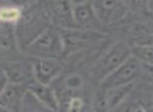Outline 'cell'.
<instances>
[{
  "label": "cell",
  "mask_w": 153,
  "mask_h": 112,
  "mask_svg": "<svg viewBox=\"0 0 153 112\" xmlns=\"http://www.w3.org/2000/svg\"><path fill=\"white\" fill-rule=\"evenodd\" d=\"M51 26V21L42 2H30L22 9V16L16 24V35L21 51Z\"/></svg>",
  "instance_id": "obj_1"
},
{
  "label": "cell",
  "mask_w": 153,
  "mask_h": 112,
  "mask_svg": "<svg viewBox=\"0 0 153 112\" xmlns=\"http://www.w3.org/2000/svg\"><path fill=\"white\" fill-rule=\"evenodd\" d=\"M132 56L131 46L125 42L111 44L92 64L89 70L92 79L103 82Z\"/></svg>",
  "instance_id": "obj_2"
},
{
  "label": "cell",
  "mask_w": 153,
  "mask_h": 112,
  "mask_svg": "<svg viewBox=\"0 0 153 112\" xmlns=\"http://www.w3.org/2000/svg\"><path fill=\"white\" fill-rule=\"evenodd\" d=\"M26 57L34 59H56L63 57L64 45L61 30L51 25L23 50Z\"/></svg>",
  "instance_id": "obj_3"
},
{
  "label": "cell",
  "mask_w": 153,
  "mask_h": 112,
  "mask_svg": "<svg viewBox=\"0 0 153 112\" xmlns=\"http://www.w3.org/2000/svg\"><path fill=\"white\" fill-rule=\"evenodd\" d=\"M142 76H144V65L140 60L131 56L115 71L101 82V86L105 90H108L132 85Z\"/></svg>",
  "instance_id": "obj_4"
},
{
  "label": "cell",
  "mask_w": 153,
  "mask_h": 112,
  "mask_svg": "<svg viewBox=\"0 0 153 112\" xmlns=\"http://www.w3.org/2000/svg\"><path fill=\"white\" fill-rule=\"evenodd\" d=\"M64 45L63 57H68L76 51L85 49L105 39V34L96 30H86L80 28L60 30Z\"/></svg>",
  "instance_id": "obj_5"
},
{
  "label": "cell",
  "mask_w": 153,
  "mask_h": 112,
  "mask_svg": "<svg viewBox=\"0 0 153 112\" xmlns=\"http://www.w3.org/2000/svg\"><path fill=\"white\" fill-rule=\"evenodd\" d=\"M1 71L7 74L10 84L25 85L35 81L34 65L30 58H19L16 60L2 61Z\"/></svg>",
  "instance_id": "obj_6"
},
{
  "label": "cell",
  "mask_w": 153,
  "mask_h": 112,
  "mask_svg": "<svg viewBox=\"0 0 153 112\" xmlns=\"http://www.w3.org/2000/svg\"><path fill=\"white\" fill-rule=\"evenodd\" d=\"M43 7L46 11L51 25L59 30H74L76 27L74 17L72 2L70 1H44Z\"/></svg>",
  "instance_id": "obj_7"
},
{
  "label": "cell",
  "mask_w": 153,
  "mask_h": 112,
  "mask_svg": "<svg viewBox=\"0 0 153 112\" xmlns=\"http://www.w3.org/2000/svg\"><path fill=\"white\" fill-rule=\"evenodd\" d=\"M92 5L103 26L113 24L123 20L129 11L127 2H124V1L97 0V1H92Z\"/></svg>",
  "instance_id": "obj_8"
},
{
  "label": "cell",
  "mask_w": 153,
  "mask_h": 112,
  "mask_svg": "<svg viewBox=\"0 0 153 112\" xmlns=\"http://www.w3.org/2000/svg\"><path fill=\"white\" fill-rule=\"evenodd\" d=\"M72 10L76 27L80 30L101 32L102 27H104L97 16L92 1L72 2Z\"/></svg>",
  "instance_id": "obj_9"
},
{
  "label": "cell",
  "mask_w": 153,
  "mask_h": 112,
  "mask_svg": "<svg viewBox=\"0 0 153 112\" xmlns=\"http://www.w3.org/2000/svg\"><path fill=\"white\" fill-rule=\"evenodd\" d=\"M34 65L35 81L43 85H48L59 78L63 71V65L56 59H34L30 58Z\"/></svg>",
  "instance_id": "obj_10"
},
{
  "label": "cell",
  "mask_w": 153,
  "mask_h": 112,
  "mask_svg": "<svg viewBox=\"0 0 153 112\" xmlns=\"http://www.w3.org/2000/svg\"><path fill=\"white\" fill-rule=\"evenodd\" d=\"M0 49L2 61L19 59L20 49L16 35V25L1 23L0 26Z\"/></svg>",
  "instance_id": "obj_11"
},
{
  "label": "cell",
  "mask_w": 153,
  "mask_h": 112,
  "mask_svg": "<svg viewBox=\"0 0 153 112\" xmlns=\"http://www.w3.org/2000/svg\"><path fill=\"white\" fill-rule=\"evenodd\" d=\"M26 92L28 91L25 85L9 84L0 91L1 108L10 112H20Z\"/></svg>",
  "instance_id": "obj_12"
},
{
  "label": "cell",
  "mask_w": 153,
  "mask_h": 112,
  "mask_svg": "<svg viewBox=\"0 0 153 112\" xmlns=\"http://www.w3.org/2000/svg\"><path fill=\"white\" fill-rule=\"evenodd\" d=\"M27 91L41 104L53 112L59 111V101L56 96L53 90L48 85H43L37 81H33L27 85Z\"/></svg>",
  "instance_id": "obj_13"
},
{
  "label": "cell",
  "mask_w": 153,
  "mask_h": 112,
  "mask_svg": "<svg viewBox=\"0 0 153 112\" xmlns=\"http://www.w3.org/2000/svg\"><path fill=\"white\" fill-rule=\"evenodd\" d=\"M132 87H133V84L106 90V94L104 95V101L107 109L110 111L121 105L128 95V93L131 91Z\"/></svg>",
  "instance_id": "obj_14"
},
{
  "label": "cell",
  "mask_w": 153,
  "mask_h": 112,
  "mask_svg": "<svg viewBox=\"0 0 153 112\" xmlns=\"http://www.w3.org/2000/svg\"><path fill=\"white\" fill-rule=\"evenodd\" d=\"M22 16V9L15 4L2 5L0 9V21L5 24H16Z\"/></svg>",
  "instance_id": "obj_15"
},
{
  "label": "cell",
  "mask_w": 153,
  "mask_h": 112,
  "mask_svg": "<svg viewBox=\"0 0 153 112\" xmlns=\"http://www.w3.org/2000/svg\"><path fill=\"white\" fill-rule=\"evenodd\" d=\"M131 53L144 65L153 66V45H132Z\"/></svg>",
  "instance_id": "obj_16"
},
{
  "label": "cell",
  "mask_w": 153,
  "mask_h": 112,
  "mask_svg": "<svg viewBox=\"0 0 153 112\" xmlns=\"http://www.w3.org/2000/svg\"><path fill=\"white\" fill-rule=\"evenodd\" d=\"M83 84V80L78 74H71L65 81V85L68 89H79Z\"/></svg>",
  "instance_id": "obj_17"
},
{
  "label": "cell",
  "mask_w": 153,
  "mask_h": 112,
  "mask_svg": "<svg viewBox=\"0 0 153 112\" xmlns=\"http://www.w3.org/2000/svg\"><path fill=\"white\" fill-rule=\"evenodd\" d=\"M83 106V102L79 97H74L70 99L69 104H68V111L69 112H78Z\"/></svg>",
  "instance_id": "obj_18"
},
{
  "label": "cell",
  "mask_w": 153,
  "mask_h": 112,
  "mask_svg": "<svg viewBox=\"0 0 153 112\" xmlns=\"http://www.w3.org/2000/svg\"><path fill=\"white\" fill-rule=\"evenodd\" d=\"M144 65V64H143ZM144 74L149 76L153 79V66L151 65H144Z\"/></svg>",
  "instance_id": "obj_19"
},
{
  "label": "cell",
  "mask_w": 153,
  "mask_h": 112,
  "mask_svg": "<svg viewBox=\"0 0 153 112\" xmlns=\"http://www.w3.org/2000/svg\"><path fill=\"white\" fill-rule=\"evenodd\" d=\"M2 112H10V111H7V110H4V109H2Z\"/></svg>",
  "instance_id": "obj_20"
}]
</instances>
